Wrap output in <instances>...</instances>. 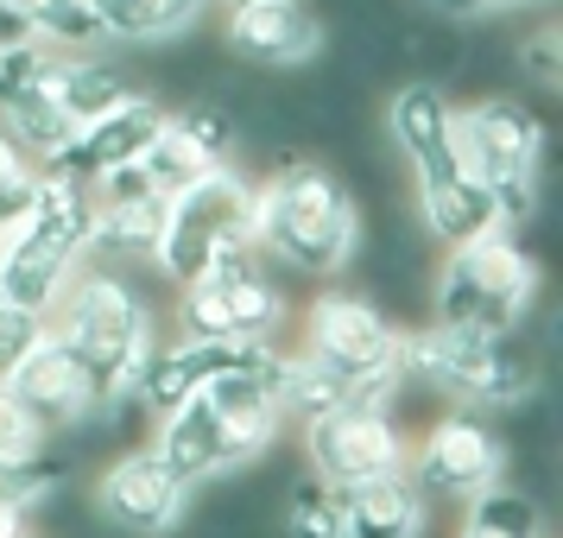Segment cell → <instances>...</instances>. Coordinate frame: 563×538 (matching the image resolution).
<instances>
[{
    "instance_id": "cell-25",
    "label": "cell",
    "mask_w": 563,
    "mask_h": 538,
    "mask_svg": "<svg viewBox=\"0 0 563 538\" xmlns=\"http://www.w3.org/2000/svg\"><path fill=\"white\" fill-rule=\"evenodd\" d=\"M140 165H146V178L158 184V197H172V190H184V184L203 178L209 165H222V158H209L203 146H197V140H190V133L165 114V121H158V133L140 146Z\"/></svg>"
},
{
    "instance_id": "cell-34",
    "label": "cell",
    "mask_w": 563,
    "mask_h": 538,
    "mask_svg": "<svg viewBox=\"0 0 563 538\" xmlns=\"http://www.w3.org/2000/svg\"><path fill=\"white\" fill-rule=\"evenodd\" d=\"M32 197H38V172H20V178L0 184V234H7L13 222H20V216H26Z\"/></svg>"
},
{
    "instance_id": "cell-22",
    "label": "cell",
    "mask_w": 563,
    "mask_h": 538,
    "mask_svg": "<svg viewBox=\"0 0 563 538\" xmlns=\"http://www.w3.org/2000/svg\"><path fill=\"white\" fill-rule=\"evenodd\" d=\"M0 114H7L13 146H20V153H32L38 165H52V158L70 146V133H77L64 114H57V102L38 89V83H32V89H20V96H7V102H0Z\"/></svg>"
},
{
    "instance_id": "cell-26",
    "label": "cell",
    "mask_w": 563,
    "mask_h": 538,
    "mask_svg": "<svg viewBox=\"0 0 563 538\" xmlns=\"http://www.w3.org/2000/svg\"><path fill=\"white\" fill-rule=\"evenodd\" d=\"M462 532L456 538H544V519L526 494H512V487H482L475 501H462Z\"/></svg>"
},
{
    "instance_id": "cell-36",
    "label": "cell",
    "mask_w": 563,
    "mask_h": 538,
    "mask_svg": "<svg viewBox=\"0 0 563 538\" xmlns=\"http://www.w3.org/2000/svg\"><path fill=\"white\" fill-rule=\"evenodd\" d=\"M20 172H32V165H26V153L13 146V133L0 128V184H7V178H20Z\"/></svg>"
},
{
    "instance_id": "cell-19",
    "label": "cell",
    "mask_w": 563,
    "mask_h": 538,
    "mask_svg": "<svg viewBox=\"0 0 563 538\" xmlns=\"http://www.w3.org/2000/svg\"><path fill=\"white\" fill-rule=\"evenodd\" d=\"M342 526L349 538H418L424 532V494L406 469H386L342 487Z\"/></svg>"
},
{
    "instance_id": "cell-32",
    "label": "cell",
    "mask_w": 563,
    "mask_h": 538,
    "mask_svg": "<svg viewBox=\"0 0 563 538\" xmlns=\"http://www.w3.org/2000/svg\"><path fill=\"white\" fill-rule=\"evenodd\" d=\"M197 146H203L209 158H229V146H234V128H229V114L222 108H184V114H172Z\"/></svg>"
},
{
    "instance_id": "cell-16",
    "label": "cell",
    "mask_w": 563,
    "mask_h": 538,
    "mask_svg": "<svg viewBox=\"0 0 563 538\" xmlns=\"http://www.w3.org/2000/svg\"><path fill=\"white\" fill-rule=\"evenodd\" d=\"M158 102L153 96H128V102H114L108 114H96V121H82L77 133H70V146L45 165V172H57V178H102L108 165H121V158H140V146L158 133Z\"/></svg>"
},
{
    "instance_id": "cell-23",
    "label": "cell",
    "mask_w": 563,
    "mask_h": 538,
    "mask_svg": "<svg viewBox=\"0 0 563 538\" xmlns=\"http://www.w3.org/2000/svg\"><path fill=\"white\" fill-rule=\"evenodd\" d=\"M165 229V197H128V204H96L89 248L102 254H153Z\"/></svg>"
},
{
    "instance_id": "cell-7",
    "label": "cell",
    "mask_w": 563,
    "mask_h": 538,
    "mask_svg": "<svg viewBox=\"0 0 563 538\" xmlns=\"http://www.w3.org/2000/svg\"><path fill=\"white\" fill-rule=\"evenodd\" d=\"M229 241H254V184L229 165H209L197 184L165 197V229H158L153 260L172 285H190Z\"/></svg>"
},
{
    "instance_id": "cell-38",
    "label": "cell",
    "mask_w": 563,
    "mask_h": 538,
    "mask_svg": "<svg viewBox=\"0 0 563 538\" xmlns=\"http://www.w3.org/2000/svg\"><path fill=\"white\" fill-rule=\"evenodd\" d=\"M13 39H32V32H26V20H20L7 0H0V45H13Z\"/></svg>"
},
{
    "instance_id": "cell-29",
    "label": "cell",
    "mask_w": 563,
    "mask_h": 538,
    "mask_svg": "<svg viewBox=\"0 0 563 538\" xmlns=\"http://www.w3.org/2000/svg\"><path fill=\"white\" fill-rule=\"evenodd\" d=\"M57 482H64V469H57L45 450H0V501L32 507V501L52 494Z\"/></svg>"
},
{
    "instance_id": "cell-8",
    "label": "cell",
    "mask_w": 563,
    "mask_h": 538,
    "mask_svg": "<svg viewBox=\"0 0 563 538\" xmlns=\"http://www.w3.org/2000/svg\"><path fill=\"white\" fill-rule=\"evenodd\" d=\"M178 336H216V342H260L279 330L285 298L260 273L254 241H229L190 285H178Z\"/></svg>"
},
{
    "instance_id": "cell-4",
    "label": "cell",
    "mask_w": 563,
    "mask_h": 538,
    "mask_svg": "<svg viewBox=\"0 0 563 538\" xmlns=\"http://www.w3.org/2000/svg\"><path fill=\"white\" fill-rule=\"evenodd\" d=\"M52 310H57L52 336L96 374L102 399H128L133 374H140V361L153 349V317H146V305H140L121 279L89 273V279L64 285Z\"/></svg>"
},
{
    "instance_id": "cell-31",
    "label": "cell",
    "mask_w": 563,
    "mask_h": 538,
    "mask_svg": "<svg viewBox=\"0 0 563 538\" xmlns=\"http://www.w3.org/2000/svg\"><path fill=\"white\" fill-rule=\"evenodd\" d=\"M45 437H52V431L38 425V411L0 381V450H45Z\"/></svg>"
},
{
    "instance_id": "cell-18",
    "label": "cell",
    "mask_w": 563,
    "mask_h": 538,
    "mask_svg": "<svg viewBox=\"0 0 563 538\" xmlns=\"http://www.w3.org/2000/svg\"><path fill=\"white\" fill-rule=\"evenodd\" d=\"M229 45L254 64H305L323 45V26L305 0H254L229 7Z\"/></svg>"
},
{
    "instance_id": "cell-40",
    "label": "cell",
    "mask_w": 563,
    "mask_h": 538,
    "mask_svg": "<svg viewBox=\"0 0 563 538\" xmlns=\"http://www.w3.org/2000/svg\"><path fill=\"white\" fill-rule=\"evenodd\" d=\"M0 298H7V292H0Z\"/></svg>"
},
{
    "instance_id": "cell-37",
    "label": "cell",
    "mask_w": 563,
    "mask_h": 538,
    "mask_svg": "<svg viewBox=\"0 0 563 538\" xmlns=\"http://www.w3.org/2000/svg\"><path fill=\"white\" fill-rule=\"evenodd\" d=\"M0 538H32V532H26V507L0 501Z\"/></svg>"
},
{
    "instance_id": "cell-21",
    "label": "cell",
    "mask_w": 563,
    "mask_h": 538,
    "mask_svg": "<svg viewBox=\"0 0 563 538\" xmlns=\"http://www.w3.org/2000/svg\"><path fill=\"white\" fill-rule=\"evenodd\" d=\"M418 209H424V229H431L443 248L475 241V234H487L500 222V216H494V197H487L468 172H456V178H443V184H418Z\"/></svg>"
},
{
    "instance_id": "cell-24",
    "label": "cell",
    "mask_w": 563,
    "mask_h": 538,
    "mask_svg": "<svg viewBox=\"0 0 563 538\" xmlns=\"http://www.w3.org/2000/svg\"><path fill=\"white\" fill-rule=\"evenodd\" d=\"M102 39H172L197 20L203 0H89Z\"/></svg>"
},
{
    "instance_id": "cell-12",
    "label": "cell",
    "mask_w": 563,
    "mask_h": 538,
    "mask_svg": "<svg viewBox=\"0 0 563 538\" xmlns=\"http://www.w3.org/2000/svg\"><path fill=\"white\" fill-rule=\"evenodd\" d=\"M411 457V482L424 501H475L482 487H494L507 475V450H500V437L487 431L482 418H468V411H450V418H437L431 431L418 437V450Z\"/></svg>"
},
{
    "instance_id": "cell-28",
    "label": "cell",
    "mask_w": 563,
    "mask_h": 538,
    "mask_svg": "<svg viewBox=\"0 0 563 538\" xmlns=\"http://www.w3.org/2000/svg\"><path fill=\"white\" fill-rule=\"evenodd\" d=\"M285 532L291 538H349L342 526V487L330 482H298L291 487V507H285Z\"/></svg>"
},
{
    "instance_id": "cell-1",
    "label": "cell",
    "mask_w": 563,
    "mask_h": 538,
    "mask_svg": "<svg viewBox=\"0 0 563 538\" xmlns=\"http://www.w3.org/2000/svg\"><path fill=\"white\" fill-rule=\"evenodd\" d=\"M279 374H285V355L273 367H229V374L203 381L190 399L158 411L153 450L178 469L184 482H209V475H222L234 462L260 457L285 425Z\"/></svg>"
},
{
    "instance_id": "cell-39",
    "label": "cell",
    "mask_w": 563,
    "mask_h": 538,
    "mask_svg": "<svg viewBox=\"0 0 563 538\" xmlns=\"http://www.w3.org/2000/svg\"><path fill=\"white\" fill-rule=\"evenodd\" d=\"M222 7H254V0H222Z\"/></svg>"
},
{
    "instance_id": "cell-35",
    "label": "cell",
    "mask_w": 563,
    "mask_h": 538,
    "mask_svg": "<svg viewBox=\"0 0 563 538\" xmlns=\"http://www.w3.org/2000/svg\"><path fill=\"white\" fill-rule=\"evenodd\" d=\"M437 13H450V20H475V13H494V7H512V0H431Z\"/></svg>"
},
{
    "instance_id": "cell-20",
    "label": "cell",
    "mask_w": 563,
    "mask_h": 538,
    "mask_svg": "<svg viewBox=\"0 0 563 538\" xmlns=\"http://www.w3.org/2000/svg\"><path fill=\"white\" fill-rule=\"evenodd\" d=\"M38 89L57 102V114H64L70 128L96 121V114H108L114 102H128L133 96L128 83H121V70H108L102 57H45Z\"/></svg>"
},
{
    "instance_id": "cell-13",
    "label": "cell",
    "mask_w": 563,
    "mask_h": 538,
    "mask_svg": "<svg viewBox=\"0 0 563 538\" xmlns=\"http://www.w3.org/2000/svg\"><path fill=\"white\" fill-rule=\"evenodd\" d=\"M279 361V349L260 336V342H216V336H178L172 349H146V361H140V374H133L128 399H140V406L153 411H172L178 399H190L203 381H216V374H229V367H273Z\"/></svg>"
},
{
    "instance_id": "cell-17",
    "label": "cell",
    "mask_w": 563,
    "mask_h": 538,
    "mask_svg": "<svg viewBox=\"0 0 563 538\" xmlns=\"http://www.w3.org/2000/svg\"><path fill=\"white\" fill-rule=\"evenodd\" d=\"M386 128H393V146L411 158V172L418 184H443L462 172V153H456V114L450 102L437 96L431 83H411L393 96L386 108Z\"/></svg>"
},
{
    "instance_id": "cell-14",
    "label": "cell",
    "mask_w": 563,
    "mask_h": 538,
    "mask_svg": "<svg viewBox=\"0 0 563 538\" xmlns=\"http://www.w3.org/2000/svg\"><path fill=\"white\" fill-rule=\"evenodd\" d=\"M96 501H102V513L114 526L153 538V532H172V526H178L184 501H190V482L146 443V450H128L121 462H108Z\"/></svg>"
},
{
    "instance_id": "cell-27",
    "label": "cell",
    "mask_w": 563,
    "mask_h": 538,
    "mask_svg": "<svg viewBox=\"0 0 563 538\" xmlns=\"http://www.w3.org/2000/svg\"><path fill=\"white\" fill-rule=\"evenodd\" d=\"M7 7L26 20L32 39H57V45H96L102 39L89 0H7Z\"/></svg>"
},
{
    "instance_id": "cell-10",
    "label": "cell",
    "mask_w": 563,
    "mask_h": 538,
    "mask_svg": "<svg viewBox=\"0 0 563 538\" xmlns=\"http://www.w3.org/2000/svg\"><path fill=\"white\" fill-rule=\"evenodd\" d=\"M406 336L386 323L367 298H349V292H330L310 305V342L305 355H317L330 374L355 386L361 406H386L393 386L406 381Z\"/></svg>"
},
{
    "instance_id": "cell-2",
    "label": "cell",
    "mask_w": 563,
    "mask_h": 538,
    "mask_svg": "<svg viewBox=\"0 0 563 538\" xmlns=\"http://www.w3.org/2000/svg\"><path fill=\"white\" fill-rule=\"evenodd\" d=\"M89 229H96V197H89V184L38 172L32 209L0 234V292H7L13 305L52 317L57 292L77 279L82 254H89Z\"/></svg>"
},
{
    "instance_id": "cell-15",
    "label": "cell",
    "mask_w": 563,
    "mask_h": 538,
    "mask_svg": "<svg viewBox=\"0 0 563 538\" xmlns=\"http://www.w3.org/2000/svg\"><path fill=\"white\" fill-rule=\"evenodd\" d=\"M7 386H13V393L38 411V425H45V431H57V425H77V418H89L96 406H108L102 386H96V374H89V367H82V361L70 355L52 330H45L26 355H20V367L7 374Z\"/></svg>"
},
{
    "instance_id": "cell-3",
    "label": "cell",
    "mask_w": 563,
    "mask_h": 538,
    "mask_svg": "<svg viewBox=\"0 0 563 538\" xmlns=\"http://www.w3.org/2000/svg\"><path fill=\"white\" fill-rule=\"evenodd\" d=\"M355 204L317 165H285L279 178L254 190V248L298 273H335L355 254Z\"/></svg>"
},
{
    "instance_id": "cell-33",
    "label": "cell",
    "mask_w": 563,
    "mask_h": 538,
    "mask_svg": "<svg viewBox=\"0 0 563 538\" xmlns=\"http://www.w3.org/2000/svg\"><path fill=\"white\" fill-rule=\"evenodd\" d=\"M526 77L544 83V89L563 83V39L558 32H532V39H526Z\"/></svg>"
},
{
    "instance_id": "cell-9",
    "label": "cell",
    "mask_w": 563,
    "mask_h": 538,
    "mask_svg": "<svg viewBox=\"0 0 563 538\" xmlns=\"http://www.w3.org/2000/svg\"><path fill=\"white\" fill-rule=\"evenodd\" d=\"M399 355H406V374H424L431 386L456 399H482V406H512L538 381L526 349H512L507 336L462 330V323H431L424 336H406Z\"/></svg>"
},
{
    "instance_id": "cell-5",
    "label": "cell",
    "mask_w": 563,
    "mask_h": 538,
    "mask_svg": "<svg viewBox=\"0 0 563 538\" xmlns=\"http://www.w3.org/2000/svg\"><path fill=\"white\" fill-rule=\"evenodd\" d=\"M532 298H538V266L500 222L475 241H456L443 273H437V323L512 336L519 317L532 310Z\"/></svg>"
},
{
    "instance_id": "cell-30",
    "label": "cell",
    "mask_w": 563,
    "mask_h": 538,
    "mask_svg": "<svg viewBox=\"0 0 563 538\" xmlns=\"http://www.w3.org/2000/svg\"><path fill=\"white\" fill-rule=\"evenodd\" d=\"M45 330H52L45 310H26V305H13V298H0V381L20 367V355H26Z\"/></svg>"
},
{
    "instance_id": "cell-11",
    "label": "cell",
    "mask_w": 563,
    "mask_h": 538,
    "mask_svg": "<svg viewBox=\"0 0 563 538\" xmlns=\"http://www.w3.org/2000/svg\"><path fill=\"white\" fill-rule=\"evenodd\" d=\"M305 450L310 475L330 487H355L367 475L406 469V431L393 425L386 406H335L305 418Z\"/></svg>"
},
{
    "instance_id": "cell-6",
    "label": "cell",
    "mask_w": 563,
    "mask_h": 538,
    "mask_svg": "<svg viewBox=\"0 0 563 538\" xmlns=\"http://www.w3.org/2000/svg\"><path fill=\"white\" fill-rule=\"evenodd\" d=\"M456 153L462 172L494 197L500 229L526 222L538 209V158H544V128L526 102L512 96H487L468 114H456Z\"/></svg>"
}]
</instances>
